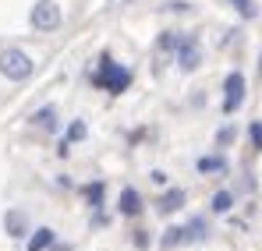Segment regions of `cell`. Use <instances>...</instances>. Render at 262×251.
Listing matches in <instances>:
<instances>
[{"mask_svg":"<svg viewBox=\"0 0 262 251\" xmlns=\"http://www.w3.org/2000/svg\"><path fill=\"white\" fill-rule=\"evenodd\" d=\"M32 71H36V60H32L21 46H7V50L0 53V75H4L7 82H29Z\"/></svg>","mask_w":262,"mask_h":251,"instance_id":"1","label":"cell"},{"mask_svg":"<svg viewBox=\"0 0 262 251\" xmlns=\"http://www.w3.org/2000/svg\"><path fill=\"white\" fill-rule=\"evenodd\" d=\"M92 82L99 85V88H106V92H124L131 85V71L121 67V64H114L110 57H103L99 60V71L92 75Z\"/></svg>","mask_w":262,"mask_h":251,"instance_id":"2","label":"cell"},{"mask_svg":"<svg viewBox=\"0 0 262 251\" xmlns=\"http://www.w3.org/2000/svg\"><path fill=\"white\" fill-rule=\"evenodd\" d=\"M29 21H32L36 32H57L60 21H64L60 4H57V0H39V4L32 7V14H29Z\"/></svg>","mask_w":262,"mask_h":251,"instance_id":"3","label":"cell"},{"mask_svg":"<svg viewBox=\"0 0 262 251\" xmlns=\"http://www.w3.org/2000/svg\"><path fill=\"white\" fill-rule=\"evenodd\" d=\"M245 88H248V85H245V75H241V71H230V75L223 78V92H227V96H223V113H227V117L241 110Z\"/></svg>","mask_w":262,"mask_h":251,"instance_id":"4","label":"cell"},{"mask_svg":"<svg viewBox=\"0 0 262 251\" xmlns=\"http://www.w3.org/2000/svg\"><path fill=\"white\" fill-rule=\"evenodd\" d=\"M174 60L181 71H195L199 64H202V50H199V42L191 39V36H181V42H177L174 50Z\"/></svg>","mask_w":262,"mask_h":251,"instance_id":"5","label":"cell"},{"mask_svg":"<svg viewBox=\"0 0 262 251\" xmlns=\"http://www.w3.org/2000/svg\"><path fill=\"white\" fill-rule=\"evenodd\" d=\"M4 230H7V237L21 241V237L29 234V216H25L21 209H7L4 212Z\"/></svg>","mask_w":262,"mask_h":251,"instance_id":"6","label":"cell"},{"mask_svg":"<svg viewBox=\"0 0 262 251\" xmlns=\"http://www.w3.org/2000/svg\"><path fill=\"white\" fill-rule=\"evenodd\" d=\"M195 170L202 177H216V173H227V159L223 156H199L195 159Z\"/></svg>","mask_w":262,"mask_h":251,"instance_id":"7","label":"cell"},{"mask_svg":"<svg viewBox=\"0 0 262 251\" xmlns=\"http://www.w3.org/2000/svg\"><path fill=\"white\" fill-rule=\"evenodd\" d=\"M142 212V195L135 188H124L121 191V216H138Z\"/></svg>","mask_w":262,"mask_h":251,"instance_id":"8","label":"cell"},{"mask_svg":"<svg viewBox=\"0 0 262 251\" xmlns=\"http://www.w3.org/2000/svg\"><path fill=\"white\" fill-rule=\"evenodd\" d=\"M181 206H184V191H181V188H170V191L156 202V209H160V212H174V209H181Z\"/></svg>","mask_w":262,"mask_h":251,"instance_id":"9","label":"cell"},{"mask_svg":"<svg viewBox=\"0 0 262 251\" xmlns=\"http://www.w3.org/2000/svg\"><path fill=\"white\" fill-rule=\"evenodd\" d=\"M32 124H39L43 131H57V110H53V106L36 110V113H32Z\"/></svg>","mask_w":262,"mask_h":251,"instance_id":"10","label":"cell"},{"mask_svg":"<svg viewBox=\"0 0 262 251\" xmlns=\"http://www.w3.org/2000/svg\"><path fill=\"white\" fill-rule=\"evenodd\" d=\"M209 209L216 212V216H227V212L234 209V195H230V191H216V195L209 198Z\"/></svg>","mask_w":262,"mask_h":251,"instance_id":"11","label":"cell"},{"mask_svg":"<svg viewBox=\"0 0 262 251\" xmlns=\"http://www.w3.org/2000/svg\"><path fill=\"white\" fill-rule=\"evenodd\" d=\"M53 244V230L50 226H39L36 234H32V241H29V251H46Z\"/></svg>","mask_w":262,"mask_h":251,"instance_id":"12","label":"cell"},{"mask_svg":"<svg viewBox=\"0 0 262 251\" xmlns=\"http://www.w3.org/2000/svg\"><path fill=\"white\" fill-rule=\"evenodd\" d=\"M191 237H188V226H170L167 230V237H163V248H181V244H188Z\"/></svg>","mask_w":262,"mask_h":251,"instance_id":"13","label":"cell"},{"mask_svg":"<svg viewBox=\"0 0 262 251\" xmlns=\"http://www.w3.org/2000/svg\"><path fill=\"white\" fill-rule=\"evenodd\" d=\"M85 134H89L85 121H71V127H68V138H64V145H71V142H82Z\"/></svg>","mask_w":262,"mask_h":251,"instance_id":"14","label":"cell"},{"mask_svg":"<svg viewBox=\"0 0 262 251\" xmlns=\"http://www.w3.org/2000/svg\"><path fill=\"white\" fill-rule=\"evenodd\" d=\"M234 4V11L241 14V18H255V4L252 0H230Z\"/></svg>","mask_w":262,"mask_h":251,"instance_id":"15","label":"cell"},{"mask_svg":"<svg viewBox=\"0 0 262 251\" xmlns=\"http://www.w3.org/2000/svg\"><path fill=\"white\" fill-rule=\"evenodd\" d=\"M248 138H252V149H262V121L248 124Z\"/></svg>","mask_w":262,"mask_h":251,"instance_id":"16","label":"cell"},{"mask_svg":"<svg viewBox=\"0 0 262 251\" xmlns=\"http://www.w3.org/2000/svg\"><path fill=\"white\" fill-rule=\"evenodd\" d=\"M99 198H103V184H89V202L99 206Z\"/></svg>","mask_w":262,"mask_h":251,"instance_id":"17","label":"cell"},{"mask_svg":"<svg viewBox=\"0 0 262 251\" xmlns=\"http://www.w3.org/2000/svg\"><path fill=\"white\" fill-rule=\"evenodd\" d=\"M163 7H167V11H188L191 4H188V0H167Z\"/></svg>","mask_w":262,"mask_h":251,"instance_id":"18","label":"cell"},{"mask_svg":"<svg viewBox=\"0 0 262 251\" xmlns=\"http://www.w3.org/2000/svg\"><path fill=\"white\" fill-rule=\"evenodd\" d=\"M230 138H234V127H223V131H220V134H216V142H220V145H227Z\"/></svg>","mask_w":262,"mask_h":251,"instance_id":"19","label":"cell"},{"mask_svg":"<svg viewBox=\"0 0 262 251\" xmlns=\"http://www.w3.org/2000/svg\"><path fill=\"white\" fill-rule=\"evenodd\" d=\"M152 184H167V173L163 170H152Z\"/></svg>","mask_w":262,"mask_h":251,"instance_id":"20","label":"cell"},{"mask_svg":"<svg viewBox=\"0 0 262 251\" xmlns=\"http://www.w3.org/2000/svg\"><path fill=\"white\" fill-rule=\"evenodd\" d=\"M259 71H262V57H259Z\"/></svg>","mask_w":262,"mask_h":251,"instance_id":"21","label":"cell"}]
</instances>
